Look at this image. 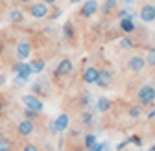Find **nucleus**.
<instances>
[{"mask_svg":"<svg viewBox=\"0 0 155 151\" xmlns=\"http://www.w3.org/2000/svg\"><path fill=\"white\" fill-rule=\"evenodd\" d=\"M33 129H35V124H33L30 118H24V120L18 122L17 133H18V137H30V135L33 133Z\"/></svg>","mask_w":155,"mask_h":151,"instance_id":"8","label":"nucleus"},{"mask_svg":"<svg viewBox=\"0 0 155 151\" xmlns=\"http://www.w3.org/2000/svg\"><path fill=\"white\" fill-rule=\"evenodd\" d=\"M94 144H98V138H96V135L89 133V135L83 137V147H85V149H91Z\"/></svg>","mask_w":155,"mask_h":151,"instance_id":"18","label":"nucleus"},{"mask_svg":"<svg viewBox=\"0 0 155 151\" xmlns=\"http://www.w3.org/2000/svg\"><path fill=\"white\" fill-rule=\"evenodd\" d=\"M137 98H139V103H140V105H150V103H153V101H155V87L144 85V87L139 90Z\"/></svg>","mask_w":155,"mask_h":151,"instance_id":"4","label":"nucleus"},{"mask_svg":"<svg viewBox=\"0 0 155 151\" xmlns=\"http://www.w3.org/2000/svg\"><path fill=\"white\" fill-rule=\"evenodd\" d=\"M63 33H65L67 39H74V37H76V31H74L72 22H65V26H63Z\"/></svg>","mask_w":155,"mask_h":151,"instance_id":"21","label":"nucleus"},{"mask_svg":"<svg viewBox=\"0 0 155 151\" xmlns=\"http://www.w3.org/2000/svg\"><path fill=\"white\" fill-rule=\"evenodd\" d=\"M146 65L155 66V48H150V50H148V55H146Z\"/></svg>","mask_w":155,"mask_h":151,"instance_id":"22","label":"nucleus"},{"mask_svg":"<svg viewBox=\"0 0 155 151\" xmlns=\"http://www.w3.org/2000/svg\"><path fill=\"white\" fill-rule=\"evenodd\" d=\"M22 151H41V149H39L35 144H26V146L22 147Z\"/></svg>","mask_w":155,"mask_h":151,"instance_id":"25","label":"nucleus"},{"mask_svg":"<svg viewBox=\"0 0 155 151\" xmlns=\"http://www.w3.org/2000/svg\"><path fill=\"white\" fill-rule=\"evenodd\" d=\"M15 55H17V59L18 61H26L30 55H31V43L22 39V41H18L17 48H15Z\"/></svg>","mask_w":155,"mask_h":151,"instance_id":"5","label":"nucleus"},{"mask_svg":"<svg viewBox=\"0 0 155 151\" xmlns=\"http://www.w3.org/2000/svg\"><path fill=\"white\" fill-rule=\"evenodd\" d=\"M113 83V74L109 70H100L98 72V79H96V85L100 88H109Z\"/></svg>","mask_w":155,"mask_h":151,"instance_id":"11","label":"nucleus"},{"mask_svg":"<svg viewBox=\"0 0 155 151\" xmlns=\"http://www.w3.org/2000/svg\"><path fill=\"white\" fill-rule=\"evenodd\" d=\"M148 118H150V120H151V118H155V109H153V111L150 112V114H148Z\"/></svg>","mask_w":155,"mask_h":151,"instance_id":"30","label":"nucleus"},{"mask_svg":"<svg viewBox=\"0 0 155 151\" xmlns=\"http://www.w3.org/2000/svg\"><path fill=\"white\" fill-rule=\"evenodd\" d=\"M43 2H46V4L50 6V4H55V2H57V0H43Z\"/></svg>","mask_w":155,"mask_h":151,"instance_id":"31","label":"nucleus"},{"mask_svg":"<svg viewBox=\"0 0 155 151\" xmlns=\"http://www.w3.org/2000/svg\"><path fill=\"white\" fill-rule=\"evenodd\" d=\"M109 109H111V100L109 98L100 96L98 100H96V111H98V112H102V114H104V112H107Z\"/></svg>","mask_w":155,"mask_h":151,"instance_id":"15","label":"nucleus"},{"mask_svg":"<svg viewBox=\"0 0 155 151\" xmlns=\"http://www.w3.org/2000/svg\"><path fill=\"white\" fill-rule=\"evenodd\" d=\"M144 66H146V59L142 55H133V57H129V61H127V68L131 72H142Z\"/></svg>","mask_w":155,"mask_h":151,"instance_id":"10","label":"nucleus"},{"mask_svg":"<svg viewBox=\"0 0 155 151\" xmlns=\"http://www.w3.org/2000/svg\"><path fill=\"white\" fill-rule=\"evenodd\" d=\"M22 105H24L28 111L35 112V114H41V112H43V101L39 100L35 94H31V92L22 96Z\"/></svg>","mask_w":155,"mask_h":151,"instance_id":"2","label":"nucleus"},{"mask_svg":"<svg viewBox=\"0 0 155 151\" xmlns=\"http://www.w3.org/2000/svg\"><path fill=\"white\" fill-rule=\"evenodd\" d=\"M133 46V43H131V39H129V37H124V39L120 41V48L122 50H126V48H131Z\"/></svg>","mask_w":155,"mask_h":151,"instance_id":"24","label":"nucleus"},{"mask_svg":"<svg viewBox=\"0 0 155 151\" xmlns=\"http://www.w3.org/2000/svg\"><path fill=\"white\" fill-rule=\"evenodd\" d=\"M45 66H46V63H45V59H35V61H31V63H30V68H31V74H41V72L45 70Z\"/></svg>","mask_w":155,"mask_h":151,"instance_id":"17","label":"nucleus"},{"mask_svg":"<svg viewBox=\"0 0 155 151\" xmlns=\"http://www.w3.org/2000/svg\"><path fill=\"white\" fill-rule=\"evenodd\" d=\"M78 2H81V0H72V4H78Z\"/></svg>","mask_w":155,"mask_h":151,"instance_id":"32","label":"nucleus"},{"mask_svg":"<svg viewBox=\"0 0 155 151\" xmlns=\"http://www.w3.org/2000/svg\"><path fill=\"white\" fill-rule=\"evenodd\" d=\"M102 151H111V146H109L107 142H104V149H102Z\"/></svg>","mask_w":155,"mask_h":151,"instance_id":"27","label":"nucleus"},{"mask_svg":"<svg viewBox=\"0 0 155 151\" xmlns=\"http://www.w3.org/2000/svg\"><path fill=\"white\" fill-rule=\"evenodd\" d=\"M68 124H70V118L67 112H61L59 116H57L52 124V133H63V131L68 129Z\"/></svg>","mask_w":155,"mask_h":151,"instance_id":"6","label":"nucleus"},{"mask_svg":"<svg viewBox=\"0 0 155 151\" xmlns=\"http://www.w3.org/2000/svg\"><path fill=\"white\" fill-rule=\"evenodd\" d=\"M72 70H74V65H72V61L68 59V57H65V59H61L59 61V65H57V68H55V78H67L68 74H72Z\"/></svg>","mask_w":155,"mask_h":151,"instance_id":"7","label":"nucleus"},{"mask_svg":"<svg viewBox=\"0 0 155 151\" xmlns=\"http://www.w3.org/2000/svg\"><path fill=\"white\" fill-rule=\"evenodd\" d=\"M140 18H142V22H153L155 21V6L153 4H146V6H142V9H140Z\"/></svg>","mask_w":155,"mask_h":151,"instance_id":"12","label":"nucleus"},{"mask_svg":"<svg viewBox=\"0 0 155 151\" xmlns=\"http://www.w3.org/2000/svg\"><path fill=\"white\" fill-rule=\"evenodd\" d=\"M102 149H104V144L98 142V144H94V146H92L91 149H87V151H102Z\"/></svg>","mask_w":155,"mask_h":151,"instance_id":"26","label":"nucleus"},{"mask_svg":"<svg viewBox=\"0 0 155 151\" xmlns=\"http://www.w3.org/2000/svg\"><path fill=\"white\" fill-rule=\"evenodd\" d=\"M142 105L139 103V105H133V107H129V111H127V114H129V118H139V116H142Z\"/></svg>","mask_w":155,"mask_h":151,"instance_id":"20","label":"nucleus"},{"mask_svg":"<svg viewBox=\"0 0 155 151\" xmlns=\"http://www.w3.org/2000/svg\"><path fill=\"white\" fill-rule=\"evenodd\" d=\"M98 68L96 66H87L85 70H83V81L85 83H89V85H92V83H96V79H98Z\"/></svg>","mask_w":155,"mask_h":151,"instance_id":"13","label":"nucleus"},{"mask_svg":"<svg viewBox=\"0 0 155 151\" xmlns=\"http://www.w3.org/2000/svg\"><path fill=\"white\" fill-rule=\"evenodd\" d=\"M18 2H21V4H31L33 0H18Z\"/></svg>","mask_w":155,"mask_h":151,"instance_id":"29","label":"nucleus"},{"mask_svg":"<svg viewBox=\"0 0 155 151\" xmlns=\"http://www.w3.org/2000/svg\"><path fill=\"white\" fill-rule=\"evenodd\" d=\"M0 151H13V142L9 137H0Z\"/></svg>","mask_w":155,"mask_h":151,"instance_id":"19","label":"nucleus"},{"mask_svg":"<svg viewBox=\"0 0 155 151\" xmlns=\"http://www.w3.org/2000/svg\"><path fill=\"white\" fill-rule=\"evenodd\" d=\"M122 4H124V6H131V4H133V0H122Z\"/></svg>","mask_w":155,"mask_h":151,"instance_id":"28","label":"nucleus"},{"mask_svg":"<svg viewBox=\"0 0 155 151\" xmlns=\"http://www.w3.org/2000/svg\"><path fill=\"white\" fill-rule=\"evenodd\" d=\"M114 8H116V0H105V2H104V11L105 13H109Z\"/></svg>","mask_w":155,"mask_h":151,"instance_id":"23","label":"nucleus"},{"mask_svg":"<svg viewBox=\"0 0 155 151\" xmlns=\"http://www.w3.org/2000/svg\"><path fill=\"white\" fill-rule=\"evenodd\" d=\"M96 11H98V2L96 0H87V2H83V6L80 9V15L83 18H89V17L96 15Z\"/></svg>","mask_w":155,"mask_h":151,"instance_id":"9","label":"nucleus"},{"mask_svg":"<svg viewBox=\"0 0 155 151\" xmlns=\"http://www.w3.org/2000/svg\"><path fill=\"white\" fill-rule=\"evenodd\" d=\"M8 18H9L11 24H21V22L24 21V13H22L21 9H11L9 15H8Z\"/></svg>","mask_w":155,"mask_h":151,"instance_id":"16","label":"nucleus"},{"mask_svg":"<svg viewBox=\"0 0 155 151\" xmlns=\"http://www.w3.org/2000/svg\"><path fill=\"white\" fill-rule=\"evenodd\" d=\"M28 13L33 18H46L48 13H50V8H48L46 2H43V0H41V2H31L30 8H28Z\"/></svg>","mask_w":155,"mask_h":151,"instance_id":"3","label":"nucleus"},{"mask_svg":"<svg viewBox=\"0 0 155 151\" xmlns=\"http://www.w3.org/2000/svg\"><path fill=\"white\" fill-rule=\"evenodd\" d=\"M0 53H2V44H0Z\"/></svg>","mask_w":155,"mask_h":151,"instance_id":"34","label":"nucleus"},{"mask_svg":"<svg viewBox=\"0 0 155 151\" xmlns=\"http://www.w3.org/2000/svg\"><path fill=\"white\" fill-rule=\"evenodd\" d=\"M13 72L17 74V76H15V83H17V85H26V83L30 81V76H31L30 63H26V61L17 63V65L13 66Z\"/></svg>","mask_w":155,"mask_h":151,"instance_id":"1","label":"nucleus"},{"mask_svg":"<svg viewBox=\"0 0 155 151\" xmlns=\"http://www.w3.org/2000/svg\"><path fill=\"white\" fill-rule=\"evenodd\" d=\"M120 30H122L124 33H131V31H135L133 17H122V18H120Z\"/></svg>","mask_w":155,"mask_h":151,"instance_id":"14","label":"nucleus"},{"mask_svg":"<svg viewBox=\"0 0 155 151\" xmlns=\"http://www.w3.org/2000/svg\"><path fill=\"white\" fill-rule=\"evenodd\" d=\"M148 151H155V146H151V147H150V149H148Z\"/></svg>","mask_w":155,"mask_h":151,"instance_id":"33","label":"nucleus"}]
</instances>
